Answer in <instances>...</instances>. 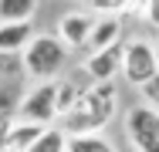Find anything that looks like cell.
<instances>
[{"instance_id":"1","label":"cell","mask_w":159,"mask_h":152,"mask_svg":"<svg viewBox=\"0 0 159 152\" xmlns=\"http://www.w3.org/2000/svg\"><path fill=\"white\" fill-rule=\"evenodd\" d=\"M119 112V85L115 81H92L78 91L75 105L61 115L64 135H95Z\"/></svg>"},{"instance_id":"2","label":"cell","mask_w":159,"mask_h":152,"mask_svg":"<svg viewBox=\"0 0 159 152\" xmlns=\"http://www.w3.org/2000/svg\"><path fill=\"white\" fill-rule=\"evenodd\" d=\"M24 71L41 81H54V74L64 68V44L58 34H34V41L24 47Z\"/></svg>"},{"instance_id":"3","label":"cell","mask_w":159,"mask_h":152,"mask_svg":"<svg viewBox=\"0 0 159 152\" xmlns=\"http://www.w3.org/2000/svg\"><path fill=\"white\" fill-rule=\"evenodd\" d=\"M125 135L135 152H159V112L149 105H132L125 112Z\"/></svg>"},{"instance_id":"4","label":"cell","mask_w":159,"mask_h":152,"mask_svg":"<svg viewBox=\"0 0 159 152\" xmlns=\"http://www.w3.org/2000/svg\"><path fill=\"white\" fill-rule=\"evenodd\" d=\"M17 118L51 128L54 122L61 118V115H58V81H44V85H37L34 91H27L24 101H20Z\"/></svg>"},{"instance_id":"5","label":"cell","mask_w":159,"mask_h":152,"mask_svg":"<svg viewBox=\"0 0 159 152\" xmlns=\"http://www.w3.org/2000/svg\"><path fill=\"white\" fill-rule=\"evenodd\" d=\"M159 74L156 68V47L149 41H129L125 44V58H122V78L129 85L142 88L146 81H152Z\"/></svg>"},{"instance_id":"6","label":"cell","mask_w":159,"mask_h":152,"mask_svg":"<svg viewBox=\"0 0 159 152\" xmlns=\"http://www.w3.org/2000/svg\"><path fill=\"white\" fill-rule=\"evenodd\" d=\"M122 58H125V44H112L105 51H95L85 58V74L92 81H112L115 74H122Z\"/></svg>"},{"instance_id":"7","label":"cell","mask_w":159,"mask_h":152,"mask_svg":"<svg viewBox=\"0 0 159 152\" xmlns=\"http://www.w3.org/2000/svg\"><path fill=\"white\" fill-rule=\"evenodd\" d=\"M92 27H95V17L85 14V10H71L58 20V41L64 47H88V37H92Z\"/></svg>"},{"instance_id":"8","label":"cell","mask_w":159,"mask_h":152,"mask_svg":"<svg viewBox=\"0 0 159 152\" xmlns=\"http://www.w3.org/2000/svg\"><path fill=\"white\" fill-rule=\"evenodd\" d=\"M34 41V24L31 20H10V24H0V51H10V54H24V47Z\"/></svg>"},{"instance_id":"9","label":"cell","mask_w":159,"mask_h":152,"mask_svg":"<svg viewBox=\"0 0 159 152\" xmlns=\"http://www.w3.org/2000/svg\"><path fill=\"white\" fill-rule=\"evenodd\" d=\"M112 44H122V20L119 17H98L95 27H92V37H88V54L105 51Z\"/></svg>"},{"instance_id":"10","label":"cell","mask_w":159,"mask_h":152,"mask_svg":"<svg viewBox=\"0 0 159 152\" xmlns=\"http://www.w3.org/2000/svg\"><path fill=\"white\" fill-rule=\"evenodd\" d=\"M41 132H44V125H34V122H14V128H10V135H7V149L3 152H27L41 139Z\"/></svg>"},{"instance_id":"11","label":"cell","mask_w":159,"mask_h":152,"mask_svg":"<svg viewBox=\"0 0 159 152\" xmlns=\"http://www.w3.org/2000/svg\"><path fill=\"white\" fill-rule=\"evenodd\" d=\"M20 101H24V81L0 85V118H17Z\"/></svg>"},{"instance_id":"12","label":"cell","mask_w":159,"mask_h":152,"mask_svg":"<svg viewBox=\"0 0 159 152\" xmlns=\"http://www.w3.org/2000/svg\"><path fill=\"white\" fill-rule=\"evenodd\" d=\"M64 152H119L102 132L95 135H68V149Z\"/></svg>"},{"instance_id":"13","label":"cell","mask_w":159,"mask_h":152,"mask_svg":"<svg viewBox=\"0 0 159 152\" xmlns=\"http://www.w3.org/2000/svg\"><path fill=\"white\" fill-rule=\"evenodd\" d=\"M34 10H37V0H0V24L31 20Z\"/></svg>"},{"instance_id":"14","label":"cell","mask_w":159,"mask_h":152,"mask_svg":"<svg viewBox=\"0 0 159 152\" xmlns=\"http://www.w3.org/2000/svg\"><path fill=\"white\" fill-rule=\"evenodd\" d=\"M64 149H68V135H64V128H61V125H51V128L41 132V139H37L27 152H64Z\"/></svg>"},{"instance_id":"15","label":"cell","mask_w":159,"mask_h":152,"mask_svg":"<svg viewBox=\"0 0 159 152\" xmlns=\"http://www.w3.org/2000/svg\"><path fill=\"white\" fill-rule=\"evenodd\" d=\"M24 58L20 54H10V51H0V85L7 81H24Z\"/></svg>"},{"instance_id":"16","label":"cell","mask_w":159,"mask_h":152,"mask_svg":"<svg viewBox=\"0 0 159 152\" xmlns=\"http://www.w3.org/2000/svg\"><path fill=\"white\" fill-rule=\"evenodd\" d=\"M88 10L98 17H119L122 20V14H132V0H88Z\"/></svg>"},{"instance_id":"17","label":"cell","mask_w":159,"mask_h":152,"mask_svg":"<svg viewBox=\"0 0 159 152\" xmlns=\"http://www.w3.org/2000/svg\"><path fill=\"white\" fill-rule=\"evenodd\" d=\"M75 98H78V88L71 81H58V115H64L75 105Z\"/></svg>"},{"instance_id":"18","label":"cell","mask_w":159,"mask_h":152,"mask_svg":"<svg viewBox=\"0 0 159 152\" xmlns=\"http://www.w3.org/2000/svg\"><path fill=\"white\" fill-rule=\"evenodd\" d=\"M139 95H142V105H149V108L159 112V74L152 78V81H146V85L139 88Z\"/></svg>"},{"instance_id":"19","label":"cell","mask_w":159,"mask_h":152,"mask_svg":"<svg viewBox=\"0 0 159 152\" xmlns=\"http://www.w3.org/2000/svg\"><path fill=\"white\" fill-rule=\"evenodd\" d=\"M142 17H146L152 27H159V0H146V7H142Z\"/></svg>"},{"instance_id":"20","label":"cell","mask_w":159,"mask_h":152,"mask_svg":"<svg viewBox=\"0 0 159 152\" xmlns=\"http://www.w3.org/2000/svg\"><path fill=\"white\" fill-rule=\"evenodd\" d=\"M14 122H17V118H0V152L7 149V135H10V128H14Z\"/></svg>"},{"instance_id":"21","label":"cell","mask_w":159,"mask_h":152,"mask_svg":"<svg viewBox=\"0 0 159 152\" xmlns=\"http://www.w3.org/2000/svg\"><path fill=\"white\" fill-rule=\"evenodd\" d=\"M156 68H159V47H156Z\"/></svg>"},{"instance_id":"22","label":"cell","mask_w":159,"mask_h":152,"mask_svg":"<svg viewBox=\"0 0 159 152\" xmlns=\"http://www.w3.org/2000/svg\"><path fill=\"white\" fill-rule=\"evenodd\" d=\"M85 3H88V0H85Z\"/></svg>"}]
</instances>
